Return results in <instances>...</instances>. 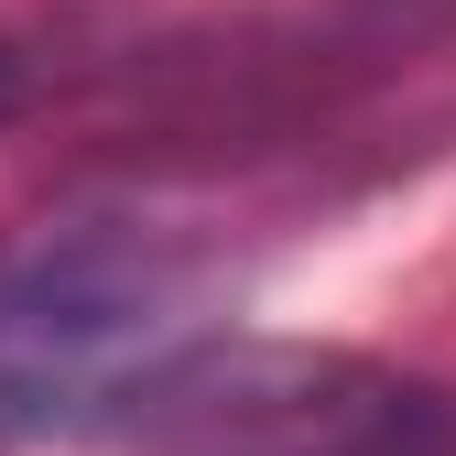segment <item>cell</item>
<instances>
[{
  "label": "cell",
  "mask_w": 456,
  "mask_h": 456,
  "mask_svg": "<svg viewBox=\"0 0 456 456\" xmlns=\"http://www.w3.org/2000/svg\"><path fill=\"white\" fill-rule=\"evenodd\" d=\"M207 250L152 207H77L0 250V456L109 424L131 391L207 337Z\"/></svg>",
  "instance_id": "obj_1"
},
{
  "label": "cell",
  "mask_w": 456,
  "mask_h": 456,
  "mask_svg": "<svg viewBox=\"0 0 456 456\" xmlns=\"http://www.w3.org/2000/svg\"><path fill=\"white\" fill-rule=\"evenodd\" d=\"M142 456H456L435 380L315 337H185L120 413Z\"/></svg>",
  "instance_id": "obj_2"
},
{
  "label": "cell",
  "mask_w": 456,
  "mask_h": 456,
  "mask_svg": "<svg viewBox=\"0 0 456 456\" xmlns=\"http://www.w3.org/2000/svg\"><path fill=\"white\" fill-rule=\"evenodd\" d=\"M456 54V0H326L305 22V54H294V87H326V77H403V66H435Z\"/></svg>",
  "instance_id": "obj_3"
},
{
  "label": "cell",
  "mask_w": 456,
  "mask_h": 456,
  "mask_svg": "<svg viewBox=\"0 0 456 456\" xmlns=\"http://www.w3.org/2000/svg\"><path fill=\"white\" fill-rule=\"evenodd\" d=\"M44 87H54V54H33L22 33H0V131H12V120H33V109H44Z\"/></svg>",
  "instance_id": "obj_4"
}]
</instances>
